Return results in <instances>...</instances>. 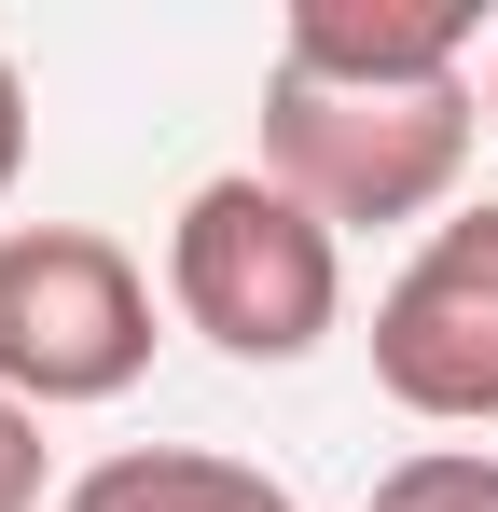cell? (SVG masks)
<instances>
[{"instance_id": "obj_2", "label": "cell", "mask_w": 498, "mask_h": 512, "mask_svg": "<svg viewBox=\"0 0 498 512\" xmlns=\"http://www.w3.org/2000/svg\"><path fill=\"white\" fill-rule=\"evenodd\" d=\"M471 139H485L471 70L457 84H319V70L263 84V180H291L332 236L346 222H457Z\"/></svg>"}, {"instance_id": "obj_3", "label": "cell", "mask_w": 498, "mask_h": 512, "mask_svg": "<svg viewBox=\"0 0 498 512\" xmlns=\"http://www.w3.org/2000/svg\"><path fill=\"white\" fill-rule=\"evenodd\" d=\"M153 374V277L97 222H14L0 236V388L28 416L125 402Z\"/></svg>"}, {"instance_id": "obj_6", "label": "cell", "mask_w": 498, "mask_h": 512, "mask_svg": "<svg viewBox=\"0 0 498 512\" xmlns=\"http://www.w3.org/2000/svg\"><path fill=\"white\" fill-rule=\"evenodd\" d=\"M56 512H305V499L249 457H208V443H125V457L70 471Z\"/></svg>"}, {"instance_id": "obj_1", "label": "cell", "mask_w": 498, "mask_h": 512, "mask_svg": "<svg viewBox=\"0 0 498 512\" xmlns=\"http://www.w3.org/2000/svg\"><path fill=\"white\" fill-rule=\"evenodd\" d=\"M166 305H180V333H208L249 374L319 360L332 319H346V236L291 180L222 167V180H194L180 222H166Z\"/></svg>"}, {"instance_id": "obj_4", "label": "cell", "mask_w": 498, "mask_h": 512, "mask_svg": "<svg viewBox=\"0 0 498 512\" xmlns=\"http://www.w3.org/2000/svg\"><path fill=\"white\" fill-rule=\"evenodd\" d=\"M374 388L429 429H498V194L429 222L374 305Z\"/></svg>"}, {"instance_id": "obj_8", "label": "cell", "mask_w": 498, "mask_h": 512, "mask_svg": "<svg viewBox=\"0 0 498 512\" xmlns=\"http://www.w3.org/2000/svg\"><path fill=\"white\" fill-rule=\"evenodd\" d=\"M0 512H42V416L0 388Z\"/></svg>"}, {"instance_id": "obj_10", "label": "cell", "mask_w": 498, "mask_h": 512, "mask_svg": "<svg viewBox=\"0 0 498 512\" xmlns=\"http://www.w3.org/2000/svg\"><path fill=\"white\" fill-rule=\"evenodd\" d=\"M485 125H498V42H485Z\"/></svg>"}, {"instance_id": "obj_5", "label": "cell", "mask_w": 498, "mask_h": 512, "mask_svg": "<svg viewBox=\"0 0 498 512\" xmlns=\"http://www.w3.org/2000/svg\"><path fill=\"white\" fill-rule=\"evenodd\" d=\"M471 14H360V0H305L277 28V70H319V84H457L471 70Z\"/></svg>"}, {"instance_id": "obj_7", "label": "cell", "mask_w": 498, "mask_h": 512, "mask_svg": "<svg viewBox=\"0 0 498 512\" xmlns=\"http://www.w3.org/2000/svg\"><path fill=\"white\" fill-rule=\"evenodd\" d=\"M360 512H498V457L485 443H429V457H402Z\"/></svg>"}, {"instance_id": "obj_9", "label": "cell", "mask_w": 498, "mask_h": 512, "mask_svg": "<svg viewBox=\"0 0 498 512\" xmlns=\"http://www.w3.org/2000/svg\"><path fill=\"white\" fill-rule=\"evenodd\" d=\"M14 167H28V70L0 56V194H14Z\"/></svg>"}]
</instances>
